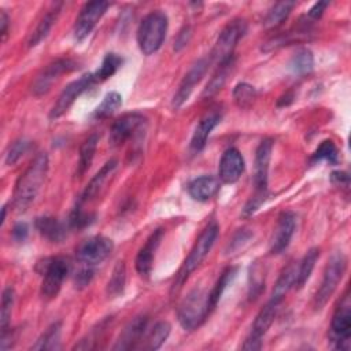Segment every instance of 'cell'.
Instances as JSON below:
<instances>
[{
	"label": "cell",
	"instance_id": "obj_22",
	"mask_svg": "<svg viewBox=\"0 0 351 351\" xmlns=\"http://www.w3.org/2000/svg\"><path fill=\"white\" fill-rule=\"evenodd\" d=\"M219 189V178L214 176H202L188 184V193L193 200L207 202Z\"/></svg>",
	"mask_w": 351,
	"mask_h": 351
},
{
	"label": "cell",
	"instance_id": "obj_17",
	"mask_svg": "<svg viewBox=\"0 0 351 351\" xmlns=\"http://www.w3.org/2000/svg\"><path fill=\"white\" fill-rule=\"evenodd\" d=\"M296 229V215L292 211H282L270 239V252L281 254L288 248Z\"/></svg>",
	"mask_w": 351,
	"mask_h": 351
},
{
	"label": "cell",
	"instance_id": "obj_15",
	"mask_svg": "<svg viewBox=\"0 0 351 351\" xmlns=\"http://www.w3.org/2000/svg\"><path fill=\"white\" fill-rule=\"evenodd\" d=\"M77 69V64L71 59H58L52 63H49L34 80L32 85V92L34 96H43L45 95L52 84L59 78V75L73 71Z\"/></svg>",
	"mask_w": 351,
	"mask_h": 351
},
{
	"label": "cell",
	"instance_id": "obj_9",
	"mask_svg": "<svg viewBox=\"0 0 351 351\" xmlns=\"http://www.w3.org/2000/svg\"><path fill=\"white\" fill-rule=\"evenodd\" d=\"M245 33H247L245 19L236 18V19L230 21L218 34V38L211 51L210 59L221 63V62L229 59L230 56H233L234 47L244 37Z\"/></svg>",
	"mask_w": 351,
	"mask_h": 351
},
{
	"label": "cell",
	"instance_id": "obj_45",
	"mask_svg": "<svg viewBox=\"0 0 351 351\" xmlns=\"http://www.w3.org/2000/svg\"><path fill=\"white\" fill-rule=\"evenodd\" d=\"M330 181L335 184V185H339V186H343V188H348L350 186V176L346 173V171H333L330 174Z\"/></svg>",
	"mask_w": 351,
	"mask_h": 351
},
{
	"label": "cell",
	"instance_id": "obj_39",
	"mask_svg": "<svg viewBox=\"0 0 351 351\" xmlns=\"http://www.w3.org/2000/svg\"><path fill=\"white\" fill-rule=\"evenodd\" d=\"M14 299L15 293L11 287H7L3 291L1 296V310H0V326H1V333L7 332L10 328V319H11V313H12V306H14Z\"/></svg>",
	"mask_w": 351,
	"mask_h": 351
},
{
	"label": "cell",
	"instance_id": "obj_30",
	"mask_svg": "<svg viewBox=\"0 0 351 351\" xmlns=\"http://www.w3.org/2000/svg\"><path fill=\"white\" fill-rule=\"evenodd\" d=\"M237 270H239L237 267L230 266V267L225 269V270L222 271V274L219 276V278L217 280L215 285L213 287V289H211L210 293H208V310H210V313L217 307V304H218V302H219L222 293L225 292V289L228 288V285L232 284V281H233L234 277L237 276Z\"/></svg>",
	"mask_w": 351,
	"mask_h": 351
},
{
	"label": "cell",
	"instance_id": "obj_34",
	"mask_svg": "<svg viewBox=\"0 0 351 351\" xmlns=\"http://www.w3.org/2000/svg\"><path fill=\"white\" fill-rule=\"evenodd\" d=\"M289 69L296 75L310 74L314 69V55L308 48H300L293 53L289 62Z\"/></svg>",
	"mask_w": 351,
	"mask_h": 351
},
{
	"label": "cell",
	"instance_id": "obj_28",
	"mask_svg": "<svg viewBox=\"0 0 351 351\" xmlns=\"http://www.w3.org/2000/svg\"><path fill=\"white\" fill-rule=\"evenodd\" d=\"M296 271H298V263L292 262L289 263L287 267H284V270L281 271L273 293H271V299L282 302V299L285 298V295L288 293V291L295 287V281H296Z\"/></svg>",
	"mask_w": 351,
	"mask_h": 351
},
{
	"label": "cell",
	"instance_id": "obj_32",
	"mask_svg": "<svg viewBox=\"0 0 351 351\" xmlns=\"http://www.w3.org/2000/svg\"><path fill=\"white\" fill-rule=\"evenodd\" d=\"M293 7H295V1L285 0V1L276 3L274 5H271L269 8L267 14L265 15L263 26L267 27V29H271V27H276V26L281 25L288 18V15L291 14Z\"/></svg>",
	"mask_w": 351,
	"mask_h": 351
},
{
	"label": "cell",
	"instance_id": "obj_21",
	"mask_svg": "<svg viewBox=\"0 0 351 351\" xmlns=\"http://www.w3.org/2000/svg\"><path fill=\"white\" fill-rule=\"evenodd\" d=\"M117 166H118V160L115 158L107 160L103 165V167L93 176V178L85 186V189L81 195L80 203H85V202H89V200L95 199L99 195V192L101 191V188L106 184V181L108 180V177L115 171Z\"/></svg>",
	"mask_w": 351,
	"mask_h": 351
},
{
	"label": "cell",
	"instance_id": "obj_29",
	"mask_svg": "<svg viewBox=\"0 0 351 351\" xmlns=\"http://www.w3.org/2000/svg\"><path fill=\"white\" fill-rule=\"evenodd\" d=\"M171 326L167 321L156 322L149 330L145 332L144 344H141L143 350H158L169 337ZM143 343V341H141Z\"/></svg>",
	"mask_w": 351,
	"mask_h": 351
},
{
	"label": "cell",
	"instance_id": "obj_43",
	"mask_svg": "<svg viewBox=\"0 0 351 351\" xmlns=\"http://www.w3.org/2000/svg\"><path fill=\"white\" fill-rule=\"evenodd\" d=\"M93 270L90 269V266H86L84 269H81L75 277H74V282H75V287L77 288H85L86 285H89V282L92 281L93 278Z\"/></svg>",
	"mask_w": 351,
	"mask_h": 351
},
{
	"label": "cell",
	"instance_id": "obj_14",
	"mask_svg": "<svg viewBox=\"0 0 351 351\" xmlns=\"http://www.w3.org/2000/svg\"><path fill=\"white\" fill-rule=\"evenodd\" d=\"M145 125H147L145 117L138 112H130V114L122 115L112 123L110 129V137H108L110 145L111 147L122 145L126 140L138 134L141 129L144 130Z\"/></svg>",
	"mask_w": 351,
	"mask_h": 351
},
{
	"label": "cell",
	"instance_id": "obj_42",
	"mask_svg": "<svg viewBox=\"0 0 351 351\" xmlns=\"http://www.w3.org/2000/svg\"><path fill=\"white\" fill-rule=\"evenodd\" d=\"M93 219H95L93 214L85 213L80 206H77L69 217V225L70 228H74V229H84L89 226L93 222Z\"/></svg>",
	"mask_w": 351,
	"mask_h": 351
},
{
	"label": "cell",
	"instance_id": "obj_35",
	"mask_svg": "<svg viewBox=\"0 0 351 351\" xmlns=\"http://www.w3.org/2000/svg\"><path fill=\"white\" fill-rule=\"evenodd\" d=\"M126 282V266L123 261L117 262L112 274L107 282V295L111 298L119 296L125 289Z\"/></svg>",
	"mask_w": 351,
	"mask_h": 351
},
{
	"label": "cell",
	"instance_id": "obj_47",
	"mask_svg": "<svg viewBox=\"0 0 351 351\" xmlns=\"http://www.w3.org/2000/svg\"><path fill=\"white\" fill-rule=\"evenodd\" d=\"M328 5H329L328 1H318V3H315V4L308 10V12H307L308 18H311V19H318V18H321L322 14H324V11H325V8H326Z\"/></svg>",
	"mask_w": 351,
	"mask_h": 351
},
{
	"label": "cell",
	"instance_id": "obj_19",
	"mask_svg": "<svg viewBox=\"0 0 351 351\" xmlns=\"http://www.w3.org/2000/svg\"><path fill=\"white\" fill-rule=\"evenodd\" d=\"M163 234H165V230L162 228H158L156 230H154L151 233V236L147 239L145 244L140 248V251L136 256V261H134V266H136L137 273L141 277H145V278L149 277L151 270H152L154 256H155V252L163 239Z\"/></svg>",
	"mask_w": 351,
	"mask_h": 351
},
{
	"label": "cell",
	"instance_id": "obj_6",
	"mask_svg": "<svg viewBox=\"0 0 351 351\" xmlns=\"http://www.w3.org/2000/svg\"><path fill=\"white\" fill-rule=\"evenodd\" d=\"M208 314V293L197 288L182 299L177 310L178 321L185 330L197 329Z\"/></svg>",
	"mask_w": 351,
	"mask_h": 351
},
{
	"label": "cell",
	"instance_id": "obj_8",
	"mask_svg": "<svg viewBox=\"0 0 351 351\" xmlns=\"http://www.w3.org/2000/svg\"><path fill=\"white\" fill-rule=\"evenodd\" d=\"M329 329L332 347L335 350L348 351L351 347V302L348 293L343 296L340 304L336 307Z\"/></svg>",
	"mask_w": 351,
	"mask_h": 351
},
{
	"label": "cell",
	"instance_id": "obj_12",
	"mask_svg": "<svg viewBox=\"0 0 351 351\" xmlns=\"http://www.w3.org/2000/svg\"><path fill=\"white\" fill-rule=\"evenodd\" d=\"M112 248H114L112 240L99 234V236H92L84 240L78 245L75 255H77V259L85 266H95L97 263H101L104 259H107L112 252Z\"/></svg>",
	"mask_w": 351,
	"mask_h": 351
},
{
	"label": "cell",
	"instance_id": "obj_46",
	"mask_svg": "<svg viewBox=\"0 0 351 351\" xmlns=\"http://www.w3.org/2000/svg\"><path fill=\"white\" fill-rule=\"evenodd\" d=\"M189 38H191V29H189V27H184V29L180 32V34L177 36L176 41H174V49H176V51H180L181 48H184V47L188 44Z\"/></svg>",
	"mask_w": 351,
	"mask_h": 351
},
{
	"label": "cell",
	"instance_id": "obj_10",
	"mask_svg": "<svg viewBox=\"0 0 351 351\" xmlns=\"http://www.w3.org/2000/svg\"><path fill=\"white\" fill-rule=\"evenodd\" d=\"M281 302L274 300L270 298V300L261 308L256 318L254 319V324L251 326V332L248 337L245 339L244 344L241 346L243 350L248 351H256L262 348V337L267 333L269 328L271 326L280 307Z\"/></svg>",
	"mask_w": 351,
	"mask_h": 351
},
{
	"label": "cell",
	"instance_id": "obj_4",
	"mask_svg": "<svg viewBox=\"0 0 351 351\" xmlns=\"http://www.w3.org/2000/svg\"><path fill=\"white\" fill-rule=\"evenodd\" d=\"M167 26V15L160 10L152 11L144 16L137 29V44L144 55H152L162 47Z\"/></svg>",
	"mask_w": 351,
	"mask_h": 351
},
{
	"label": "cell",
	"instance_id": "obj_48",
	"mask_svg": "<svg viewBox=\"0 0 351 351\" xmlns=\"http://www.w3.org/2000/svg\"><path fill=\"white\" fill-rule=\"evenodd\" d=\"M251 237V232H245V229H240V232L234 236V239L230 241V247H232V250H236V248H239L240 247V241L244 244V243H247L248 241V239Z\"/></svg>",
	"mask_w": 351,
	"mask_h": 351
},
{
	"label": "cell",
	"instance_id": "obj_33",
	"mask_svg": "<svg viewBox=\"0 0 351 351\" xmlns=\"http://www.w3.org/2000/svg\"><path fill=\"white\" fill-rule=\"evenodd\" d=\"M62 322L56 321L47 328V330L37 339L33 350H59L60 348Z\"/></svg>",
	"mask_w": 351,
	"mask_h": 351
},
{
	"label": "cell",
	"instance_id": "obj_49",
	"mask_svg": "<svg viewBox=\"0 0 351 351\" xmlns=\"http://www.w3.org/2000/svg\"><path fill=\"white\" fill-rule=\"evenodd\" d=\"M7 30H8V15L5 14L4 10H1V11H0V33H1L3 41L5 40Z\"/></svg>",
	"mask_w": 351,
	"mask_h": 351
},
{
	"label": "cell",
	"instance_id": "obj_3",
	"mask_svg": "<svg viewBox=\"0 0 351 351\" xmlns=\"http://www.w3.org/2000/svg\"><path fill=\"white\" fill-rule=\"evenodd\" d=\"M218 232H219V228L215 222L208 223V226L202 232V234L196 240L189 255L186 256V259L184 261L181 269L178 270V273L176 276V280L171 287L173 293L180 291V288L188 280L191 273L195 271L200 266V263L204 261V258L207 256V254L210 252V250L213 248V245L218 237Z\"/></svg>",
	"mask_w": 351,
	"mask_h": 351
},
{
	"label": "cell",
	"instance_id": "obj_25",
	"mask_svg": "<svg viewBox=\"0 0 351 351\" xmlns=\"http://www.w3.org/2000/svg\"><path fill=\"white\" fill-rule=\"evenodd\" d=\"M37 232L52 243H60L66 237V226L53 217H38L34 222Z\"/></svg>",
	"mask_w": 351,
	"mask_h": 351
},
{
	"label": "cell",
	"instance_id": "obj_23",
	"mask_svg": "<svg viewBox=\"0 0 351 351\" xmlns=\"http://www.w3.org/2000/svg\"><path fill=\"white\" fill-rule=\"evenodd\" d=\"M221 122V115L218 112H210L206 114L199 123L195 128V132L192 134L191 138V148L196 152L202 151L207 143V138L210 136V133L213 132V129Z\"/></svg>",
	"mask_w": 351,
	"mask_h": 351
},
{
	"label": "cell",
	"instance_id": "obj_2",
	"mask_svg": "<svg viewBox=\"0 0 351 351\" xmlns=\"http://www.w3.org/2000/svg\"><path fill=\"white\" fill-rule=\"evenodd\" d=\"M273 152V140L263 138L256 151L254 162V195L243 208V215H252L267 197V181H269V166Z\"/></svg>",
	"mask_w": 351,
	"mask_h": 351
},
{
	"label": "cell",
	"instance_id": "obj_20",
	"mask_svg": "<svg viewBox=\"0 0 351 351\" xmlns=\"http://www.w3.org/2000/svg\"><path fill=\"white\" fill-rule=\"evenodd\" d=\"M147 324L148 318L141 315L136 317L133 321H130L122 333L119 335V339L117 340V344L112 347L114 350H130L136 348L138 343L143 341L145 332H147Z\"/></svg>",
	"mask_w": 351,
	"mask_h": 351
},
{
	"label": "cell",
	"instance_id": "obj_37",
	"mask_svg": "<svg viewBox=\"0 0 351 351\" xmlns=\"http://www.w3.org/2000/svg\"><path fill=\"white\" fill-rule=\"evenodd\" d=\"M122 63H123V59L118 53H114V52L107 53L104 56L100 67L93 73L97 82L104 81V80L110 78L111 75H114L117 73V70L122 66Z\"/></svg>",
	"mask_w": 351,
	"mask_h": 351
},
{
	"label": "cell",
	"instance_id": "obj_24",
	"mask_svg": "<svg viewBox=\"0 0 351 351\" xmlns=\"http://www.w3.org/2000/svg\"><path fill=\"white\" fill-rule=\"evenodd\" d=\"M60 7H62V3L53 4L52 8L48 10V12L40 19V22L37 23L36 29L32 32V34L29 37V41H27V47L29 48L37 47L43 40L47 38V36L49 34L53 23L58 19V15L60 12Z\"/></svg>",
	"mask_w": 351,
	"mask_h": 351
},
{
	"label": "cell",
	"instance_id": "obj_27",
	"mask_svg": "<svg viewBox=\"0 0 351 351\" xmlns=\"http://www.w3.org/2000/svg\"><path fill=\"white\" fill-rule=\"evenodd\" d=\"M319 258V248L317 247H313L310 248L303 259L298 263V271H296V281H295V288L300 289L304 287V284L308 281L314 267H315V263Z\"/></svg>",
	"mask_w": 351,
	"mask_h": 351
},
{
	"label": "cell",
	"instance_id": "obj_50",
	"mask_svg": "<svg viewBox=\"0 0 351 351\" xmlns=\"http://www.w3.org/2000/svg\"><path fill=\"white\" fill-rule=\"evenodd\" d=\"M292 101H293V95H292L291 92H288V93H285L284 96H281V97L278 99L277 106H278V107H285V106H289Z\"/></svg>",
	"mask_w": 351,
	"mask_h": 351
},
{
	"label": "cell",
	"instance_id": "obj_18",
	"mask_svg": "<svg viewBox=\"0 0 351 351\" xmlns=\"http://www.w3.org/2000/svg\"><path fill=\"white\" fill-rule=\"evenodd\" d=\"M245 167L244 158L237 148H228L219 160V180L223 184H234L243 174Z\"/></svg>",
	"mask_w": 351,
	"mask_h": 351
},
{
	"label": "cell",
	"instance_id": "obj_44",
	"mask_svg": "<svg viewBox=\"0 0 351 351\" xmlns=\"http://www.w3.org/2000/svg\"><path fill=\"white\" fill-rule=\"evenodd\" d=\"M29 236V226L25 222H18L15 223V226L12 228V237L15 241L22 243L27 239Z\"/></svg>",
	"mask_w": 351,
	"mask_h": 351
},
{
	"label": "cell",
	"instance_id": "obj_36",
	"mask_svg": "<svg viewBox=\"0 0 351 351\" xmlns=\"http://www.w3.org/2000/svg\"><path fill=\"white\" fill-rule=\"evenodd\" d=\"M122 106V96L118 92H108L101 103L95 108L93 111V118L96 119H103L114 114L119 107Z\"/></svg>",
	"mask_w": 351,
	"mask_h": 351
},
{
	"label": "cell",
	"instance_id": "obj_38",
	"mask_svg": "<svg viewBox=\"0 0 351 351\" xmlns=\"http://www.w3.org/2000/svg\"><path fill=\"white\" fill-rule=\"evenodd\" d=\"M233 99L237 107L248 108L252 106L254 100L256 99V90L252 85L247 82H240L233 89Z\"/></svg>",
	"mask_w": 351,
	"mask_h": 351
},
{
	"label": "cell",
	"instance_id": "obj_5",
	"mask_svg": "<svg viewBox=\"0 0 351 351\" xmlns=\"http://www.w3.org/2000/svg\"><path fill=\"white\" fill-rule=\"evenodd\" d=\"M70 269L71 263L64 256L45 258L37 263L36 270L43 276L40 292L45 299H52L59 293Z\"/></svg>",
	"mask_w": 351,
	"mask_h": 351
},
{
	"label": "cell",
	"instance_id": "obj_31",
	"mask_svg": "<svg viewBox=\"0 0 351 351\" xmlns=\"http://www.w3.org/2000/svg\"><path fill=\"white\" fill-rule=\"evenodd\" d=\"M99 143V136L97 134H90L81 145L80 148V156H78V163H77V170H75V176L77 177H82L86 170L89 169L95 152H96V147Z\"/></svg>",
	"mask_w": 351,
	"mask_h": 351
},
{
	"label": "cell",
	"instance_id": "obj_13",
	"mask_svg": "<svg viewBox=\"0 0 351 351\" xmlns=\"http://www.w3.org/2000/svg\"><path fill=\"white\" fill-rule=\"evenodd\" d=\"M108 7H110L108 1H89L84 4L74 23L75 41L80 43L92 33V30L95 29L97 22L101 19V16L106 14Z\"/></svg>",
	"mask_w": 351,
	"mask_h": 351
},
{
	"label": "cell",
	"instance_id": "obj_11",
	"mask_svg": "<svg viewBox=\"0 0 351 351\" xmlns=\"http://www.w3.org/2000/svg\"><path fill=\"white\" fill-rule=\"evenodd\" d=\"M96 82H97V80L93 73L84 74L78 80H74L73 82H70L62 90L58 100L52 106V108L49 111V118L56 119V118L62 117L63 114H66V111L73 106V103L77 100V97H80L85 90H88Z\"/></svg>",
	"mask_w": 351,
	"mask_h": 351
},
{
	"label": "cell",
	"instance_id": "obj_40",
	"mask_svg": "<svg viewBox=\"0 0 351 351\" xmlns=\"http://www.w3.org/2000/svg\"><path fill=\"white\" fill-rule=\"evenodd\" d=\"M319 160H326L330 165L337 163L339 152L332 140H324L314 151V154L311 156V162H319Z\"/></svg>",
	"mask_w": 351,
	"mask_h": 351
},
{
	"label": "cell",
	"instance_id": "obj_7",
	"mask_svg": "<svg viewBox=\"0 0 351 351\" xmlns=\"http://www.w3.org/2000/svg\"><path fill=\"white\" fill-rule=\"evenodd\" d=\"M347 269V258L343 252H336L330 256L328 261V265L325 267L322 281L319 284V288L317 289L313 300L314 310L319 311L330 299L333 292L336 291L339 282L341 281L344 273Z\"/></svg>",
	"mask_w": 351,
	"mask_h": 351
},
{
	"label": "cell",
	"instance_id": "obj_26",
	"mask_svg": "<svg viewBox=\"0 0 351 351\" xmlns=\"http://www.w3.org/2000/svg\"><path fill=\"white\" fill-rule=\"evenodd\" d=\"M233 66H234V56H230L229 59L218 63V69L214 73V75L211 77V80L208 81V84L206 85L204 90L202 93V97L214 96L225 85Z\"/></svg>",
	"mask_w": 351,
	"mask_h": 351
},
{
	"label": "cell",
	"instance_id": "obj_16",
	"mask_svg": "<svg viewBox=\"0 0 351 351\" xmlns=\"http://www.w3.org/2000/svg\"><path fill=\"white\" fill-rule=\"evenodd\" d=\"M210 63H211L210 58H202L189 69V71L185 74V77L180 82L177 92L174 93L173 103H171L174 108H180L189 99L195 85L199 84V81L203 78Z\"/></svg>",
	"mask_w": 351,
	"mask_h": 351
},
{
	"label": "cell",
	"instance_id": "obj_1",
	"mask_svg": "<svg viewBox=\"0 0 351 351\" xmlns=\"http://www.w3.org/2000/svg\"><path fill=\"white\" fill-rule=\"evenodd\" d=\"M48 155L45 152L38 154L27 169L19 176L15 189L12 204L18 213H23L36 200L48 173Z\"/></svg>",
	"mask_w": 351,
	"mask_h": 351
},
{
	"label": "cell",
	"instance_id": "obj_41",
	"mask_svg": "<svg viewBox=\"0 0 351 351\" xmlns=\"http://www.w3.org/2000/svg\"><path fill=\"white\" fill-rule=\"evenodd\" d=\"M30 145H32L30 141H27V140H25V138H19V140L14 141V143L8 147V149H7V152H5V163H7L8 166L16 163V162L29 151Z\"/></svg>",
	"mask_w": 351,
	"mask_h": 351
}]
</instances>
